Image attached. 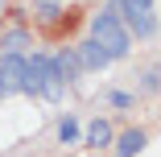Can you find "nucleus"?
<instances>
[{
  "instance_id": "obj_1",
  "label": "nucleus",
  "mask_w": 161,
  "mask_h": 157,
  "mask_svg": "<svg viewBox=\"0 0 161 157\" xmlns=\"http://www.w3.org/2000/svg\"><path fill=\"white\" fill-rule=\"evenodd\" d=\"M21 91L33 95V99H50V104H58L66 95V79L54 66V54H46V50L25 54V83H21Z\"/></svg>"
},
{
  "instance_id": "obj_2",
  "label": "nucleus",
  "mask_w": 161,
  "mask_h": 157,
  "mask_svg": "<svg viewBox=\"0 0 161 157\" xmlns=\"http://www.w3.org/2000/svg\"><path fill=\"white\" fill-rule=\"evenodd\" d=\"M91 42H95V46H103L112 62L124 58V54H132V37H128L124 21L116 17V0H112L103 13H95V17H91Z\"/></svg>"
},
{
  "instance_id": "obj_3",
  "label": "nucleus",
  "mask_w": 161,
  "mask_h": 157,
  "mask_svg": "<svg viewBox=\"0 0 161 157\" xmlns=\"http://www.w3.org/2000/svg\"><path fill=\"white\" fill-rule=\"evenodd\" d=\"M25 83V54H0V91L17 95Z\"/></svg>"
},
{
  "instance_id": "obj_4",
  "label": "nucleus",
  "mask_w": 161,
  "mask_h": 157,
  "mask_svg": "<svg viewBox=\"0 0 161 157\" xmlns=\"http://www.w3.org/2000/svg\"><path fill=\"white\" fill-rule=\"evenodd\" d=\"M70 50H75V58H79V66H83V70H108V66H112L108 50H103V46H95L91 37L79 42V46H70Z\"/></svg>"
},
{
  "instance_id": "obj_5",
  "label": "nucleus",
  "mask_w": 161,
  "mask_h": 157,
  "mask_svg": "<svg viewBox=\"0 0 161 157\" xmlns=\"http://www.w3.org/2000/svg\"><path fill=\"white\" fill-rule=\"evenodd\" d=\"M112 145H116V157H136V153H145L149 132L145 128H124L120 137H112Z\"/></svg>"
},
{
  "instance_id": "obj_6",
  "label": "nucleus",
  "mask_w": 161,
  "mask_h": 157,
  "mask_svg": "<svg viewBox=\"0 0 161 157\" xmlns=\"http://www.w3.org/2000/svg\"><path fill=\"white\" fill-rule=\"evenodd\" d=\"M112 137H116V128H112V120H99V116H95L91 124H87V132L79 137L87 149H108L112 145Z\"/></svg>"
},
{
  "instance_id": "obj_7",
  "label": "nucleus",
  "mask_w": 161,
  "mask_h": 157,
  "mask_svg": "<svg viewBox=\"0 0 161 157\" xmlns=\"http://www.w3.org/2000/svg\"><path fill=\"white\" fill-rule=\"evenodd\" d=\"M25 46H29V29H25V25L0 33V54H25Z\"/></svg>"
},
{
  "instance_id": "obj_8",
  "label": "nucleus",
  "mask_w": 161,
  "mask_h": 157,
  "mask_svg": "<svg viewBox=\"0 0 161 157\" xmlns=\"http://www.w3.org/2000/svg\"><path fill=\"white\" fill-rule=\"evenodd\" d=\"M54 66L62 70V79H66V87H70V83H75V79L83 75V66H79V58H75V50H70V46L54 54Z\"/></svg>"
},
{
  "instance_id": "obj_9",
  "label": "nucleus",
  "mask_w": 161,
  "mask_h": 157,
  "mask_svg": "<svg viewBox=\"0 0 161 157\" xmlns=\"http://www.w3.org/2000/svg\"><path fill=\"white\" fill-rule=\"evenodd\" d=\"M29 4H33V17L42 25H58L62 21V0H29Z\"/></svg>"
},
{
  "instance_id": "obj_10",
  "label": "nucleus",
  "mask_w": 161,
  "mask_h": 157,
  "mask_svg": "<svg viewBox=\"0 0 161 157\" xmlns=\"http://www.w3.org/2000/svg\"><path fill=\"white\" fill-rule=\"evenodd\" d=\"M54 137H58V145H79V137H83V128H79V120L66 112L58 120V128H54Z\"/></svg>"
},
{
  "instance_id": "obj_11",
  "label": "nucleus",
  "mask_w": 161,
  "mask_h": 157,
  "mask_svg": "<svg viewBox=\"0 0 161 157\" xmlns=\"http://www.w3.org/2000/svg\"><path fill=\"white\" fill-rule=\"evenodd\" d=\"M157 0H116V17L120 13H153Z\"/></svg>"
},
{
  "instance_id": "obj_12",
  "label": "nucleus",
  "mask_w": 161,
  "mask_h": 157,
  "mask_svg": "<svg viewBox=\"0 0 161 157\" xmlns=\"http://www.w3.org/2000/svg\"><path fill=\"white\" fill-rule=\"evenodd\" d=\"M108 104L120 108V112H128V108L136 104V95H132V91H108Z\"/></svg>"
},
{
  "instance_id": "obj_13",
  "label": "nucleus",
  "mask_w": 161,
  "mask_h": 157,
  "mask_svg": "<svg viewBox=\"0 0 161 157\" xmlns=\"http://www.w3.org/2000/svg\"><path fill=\"white\" fill-rule=\"evenodd\" d=\"M157 87H161V70H157V66H149V70L141 75V91H149V95H153Z\"/></svg>"
},
{
  "instance_id": "obj_14",
  "label": "nucleus",
  "mask_w": 161,
  "mask_h": 157,
  "mask_svg": "<svg viewBox=\"0 0 161 157\" xmlns=\"http://www.w3.org/2000/svg\"><path fill=\"white\" fill-rule=\"evenodd\" d=\"M0 8H4V0H0Z\"/></svg>"
},
{
  "instance_id": "obj_15",
  "label": "nucleus",
  "mask_w": 161,
  "mask_h": 157,
  "mask_svg": "<svg viewBox=\"0 0 161 157\" xmlns=\"http://www.w3.org/2000/svg\"><path fill=\"white\" fill-rule=\"evenodd\" d=\"M0 99H4V91H0Z\"/></svg>"
}]
</instances>
